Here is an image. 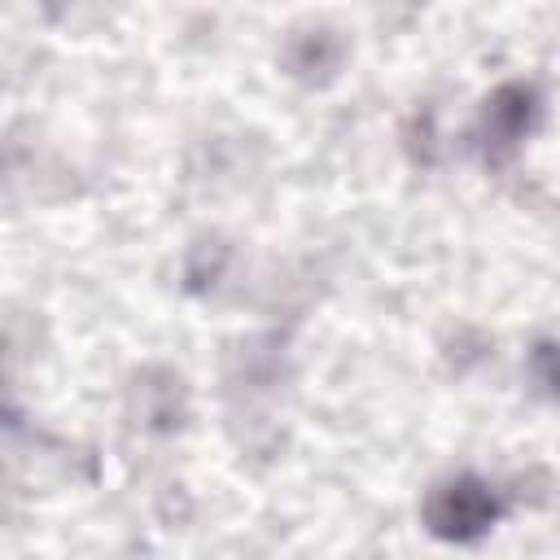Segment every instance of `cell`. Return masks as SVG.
<instances>
[{
  "mask_svg": "<svg viewBox=\"0 0 560 560\" xmlns=\"http://www.w3.org/2000/svg\"><path fill=\"white\" fill-rule=\"evenodd\" d=\"M420 521L438 542H481L499 521H503V494L477 477V472H451L429 486L420 503Z\"/></svg>",
  "mask_w": 560,
  "mask_h": 560,
  "instance_id": "cell-1",
  "label": "cell"
},
{
  "mask_svg": "<svg viewBox=\"0 0 560 560\" xmlns=\"http://www.w3.org/2000/svg\"><path fill=\"white\" fill-rule=\"evenodd\" d=\"M542 118V92L534 79H503L477 114V149L486 166H508Z\"/></svg>",
  "mask_w": 560,
  "mask_h": 560,
  "instance_id": "cell-2",
  "label": "cell"
},
{
  "mask_svg": "<svg viewBox=\"0 0 560 560\" xmlns=\"http://www.w3.org/2000/svg\"><path fill=\"white\" fill-rule=\"evenodd\" d=\"M280 70L302 83V88H328L341 79L346 61H350V39L341 26H328V22H302L284 35L280 44Z\"/></svg>",
  "mask_w": 560,
  "mask_h": 560,
  "instance_id": "cell-3",
  "label": "cell"
},
{
  "mask_svg": "<svg viewBox=\"0 0 560 560\" xmlns=\"http://www.w3.org/2000/svg\"><path fill=\"white\" fill-rule=\"evenodd\" d=\"M127 416L144 433H175V429H184V420H188V385H184V376L175 368H166V363H149V368L131 372Z\"/></svg>",
  "mask_w": 560,
  "mask_h": 560,
  "instance_id": "cell-4",
  "label": "cell"
},
{
  "mask_svg": "<svg viewBox=\"0 0 560 560\" xmlns=\"http://www.w3.org/2000/svg\"><path fill=\"white\" fill-rule=\"evenodd\" d=\"M525 376H529V385H534L538 398L560 402V337H542V341L529 346Z\"/></svg>",
  "mask_w": 560,
  "mask_h": 560,
  "instance_id": "cell-5",
  "label": "cell"
}]
</instances>
